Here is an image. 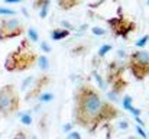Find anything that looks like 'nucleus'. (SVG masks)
<instances>
[{
    "mask_svg": "<svg viewBox=\"0 0 149 139\" xmlns=\"http://www.w3.org/2000/svg\"><path fill=\"white\" fill-rule=\"evenodd\" d=\"M122 116V112L90 83L77 87L74 93L72 123L90 133H96L100 126L107 125Z\"/></svg>",
    "mask_w": 149,
    "mask_h": 139,
    "instance_id": "obj_1",
    "label": "nucleus"
},
{
    "mask_svg": "<svg viewBox=\"0 0 149 139\" xmlns=\"http://www.w3.org/2000/svg\"><path fill=\"white\" fill-rule=\"evenodd\" d=\"M39 54L32 48V42L29 38H22L19 45L6 55L4 70L7 73H23L32 70L38 64Z\"/></svg>",
    "mask_w": 149,
    "mask_h": 139,
    "instance_id": "obj_2",
    "label": "nucleus"
},
{
    "mask_svg": "<svg viewBox=\"0 0 149 139\" xmlns=\"http://www.w3.org/2000/svg\"><path fill=\"white\" fill-rule=\"evenodd\" d=\"M22 107V97L16 84L9 83L0 87V116L7 119L19 113Z\"/></svg>",
    "mask_w": 149,
    "mask_h": 139,
    "instance_id": "obj_3",
    "label": "nucleus"
},
{
    "mask_svg": "<svg viewBox=\"0 0 149 139\" xmlns=\"http://www.w3.org/2000/svg\"><path fill=\"white\" fill-rule=\"evenodd\" d=\"M126 68L138 81H143L149 77V51L146 49H135L127 57Z\"/></svg>",
    "mask_w": 149,
    "mask_h": 139,
    "instance_id": "obj_4",
    "label": "nucleus"
},
{
    "mask_svg": "<svg viewBox=\"0 0 149 139\" xmlns=\"http://www.w3.org/2000/svg\"><path fill=\"white\" fill-rule=\"evenodd\" d=\"M26 32V25L15 16H1L0 17V42H6L19 36H23Z\"/></svg>",
    "mask_w": 149,
    "mask_h": 139,
    "instance_id": "obj_5",
    "label": "nucleus"
},
{
    "mask_svg": "<svg viewBox=\"0 0 149 139\" xmlns=\"http://www.w3.org/2000/svg\"><path fill=\"white\" fill-rule=\"evenodd\" d=\"M106 23L110 29V32L116 36V38H123V39H127L130 34H133L136 31V22L127 19L122 10L119 9V13L117 16L114 17H110V19H106Z\"/></svg>",
    "mask_w": 149,
    "mask_h": 139,
    "instance_id": "obj_6",
    "label": "nucleus"
},
{
    "mask_svg": "<svg viewBox=\"0 0 149 139\" xmlns=\"http://www.w3.org/2000/svg\"><path fill=\"white\" fill-rule=\"evenodd\" d=\"M52 81L49 74H41L39 77L35 78V81H32L31 87L28 89V92L25 94V100L29 101V100H35V98H39V96L44 93V90L48 87Z\"/></svg>",
    "mask_w": 149,
    "mask_h": 139,
    "instance_id": "obj_7",
    "label": "nucleus"
},
{
    "mask_svg": "<svg viewBox=\"0 0 149 139\" xmlns=\"http://www.w3.org/2000/svg\"><path fill=\"white\" fill-rule=\"evenodd\" d=\"M125 73H126V65H125L123 62H120V61H117V59L111 61V62L107 65V71H106V81H107V84H110V83L114 81L116 78L125 75Z\"/></svg>",
    "mask_w": 149,
    "mask_h": 139,
    "instance_id": "obj_8",
    "label": "nucleus"
},
{
    "mask_svg": "<svg viewBox=\"0 0 149 139\" xmlns=\"http://www.w3.org/2000/svg\"><path fill=\"white\" fill-rule=\"evenodd\" d=\"M109 86H110V96L113 94V97H117L126 92V89L129 87V81L125 78V75H122V77L116 78L114 81H111Z\"/></svg>",
    "mask_w": 149,
    "mask_h": 139,
    "instance_id": "obj_9",
    "label": "nucleus"
},
{
    "mask_svg": "<svg viewBox=\"0 0 149 139\" xmlns=\"http://www.w3.org/2000/svg\"><path fill=\"white\" fill-rule=\"evenodd\" d=\"M49 6H51V0H33L32 1V7L35 10H38L41 19H45L48 16Z\"/></svg>",
    "mask_w": 149,
    "mask_h": 139,
    "instance_id": "obj_10",
    "label": "nucleus"
},
{
    "mask_svg": "<svg viewBox=\"0 0 149 139\" xmlns=\"http://www.w3.org/2000/svg\"><path fill=\"white\" fill-rule=\"evenodd\" d=\"M70 35H71V29H65V28H55L49 32L52 41H62V39L68 38Z\"/></svg>",
    "mask_w": 149,
    "mask_h": 139,
    "instance_id": "obj_11",
    "label": "nucleus"
},
{
    "mask_svg": "<svg viewBox=\"0 0 149 139\" xmlns=\"http://www.w3.org/2000/svg\"><path fill=\"white\" fill-rule=\"evenodd\" d=\"M83 1H84V0H56V4H58V7H59L61 10L68 12V10H72V9H75L77 6H80Z\"/></svg>",
    "mask_w": 149,
    "mask_h": 139,
    "instance_id": "obj_12",
    "label": "nucleus"
},
{
    "mask_svg": "<svg viewBox=\"0 0 149 139\" xmlns=\"http://www.w3.org/2000/svg\"><path fill=\"white\" fill-rule=\"evenodd\" d=\"M12 139H31V138H29L28 131L20 128V129H16V131H15V133H13Z\"/></svg>",
    "mask_w": 149,
    "mask_h": 139,
    "instance_id": "obj_13",
    "label": "nucleus"
},
{
    "mask_svg": "<svg viewBox=\"0 0 149 139\" xmlns=\"http://www.w3.org/2000/svg\"><path fill=\"white\" fill-rule=\"evenodd\" d=\"M87 51H88V48H87L86 45H77L75 48H72L71 54H72V55H77V57H80V55H84Z\"/></svg>",
    "mask_w": 149,
    "mask_h": 139,
    "instance_id": "obj_14",
    "label": "nucleus"
},
{
    "mask_svg": "<svg viewBox=\"0 0 149 139\" xmlns=\"http://www.w3.org/2000/svg\"><path fill=\"white\" fill-rule=\"evenodd\" d=\"M47 119H48V117H47V115H44V116L41 115V117H39V131H41V132H44V133H47V132H48V125H47V122H45Z\"/></svg>",
    "mask_w": 149,
    "mask_h": 139,
    "instance_id": "obj_15",
    "label": "nucleus"
},
{
    "mask_svg": "<svg viewBox=\"0 0 149 139\" xmlns=\"http://www.w3.org/2000/svg\"><path fill=\"white\" fill-rule=\"evenodd\" d=\"M111 51V45L110 44H106V45H103V46H100V49H99V57L100 58H104L109 52Z\"/></svg>",
    "mask_w": 149,
    "mask_h": 139,
    "instance_id": "obj_16",
    "label": "nucleus"
},
{
    "mask_svg": "<svg viewBox=\"0 0 149 139\" xmlns=\"http://www.w3.org/2000/svg\"><path fill=\"white\" fill-rule=\"evenodd\" d=\"M132 107H133V106H132V97H130V96H127V94H126V96H123V109L129 112Z\"/></svg>",
    "mask_w": 149,
    "mask_h": 139,
    "instance_id": "obj_17",
    "label": "nucleus"
},
{
    "mask_svg": "<svg viewBox=\"0 0 149 139\" xmlns=\"http://www.w3.org/2000/svg\"><path fill=\"white\" fill-rule=\"evenodd\" d=\"M20 122H22L25 126H31V123H32V117H31V115H29V113L22 115V116H20Z\"/></svg>",
    "mask_w": 149,
    "mask_h": 139,
    "instance_id": "obj_18",
    "label": "nucleus"
},
{
    "mask_svg": "<svg viewBox=\"0 0 149 139\" xmlns=\"http://www.w3.org/2000/svg\"><path fill=\"white\" fill-rule=\"evenodd\" d=\"M38 64H39V67H41L42 70H47V68H48V58H47L45 55L39 57V58H38Z\"/></svg>",
    "mask_w": 149,
    "mask_h": 139,
    "instance_id": "obj_19",
    "label": "nucleus"
},
{
    "mask_svg": "<svg viewBox=\"0 0 149 139\" xmlns=\"http://www.w3.org/2000/svg\"><path fill=\"white\" fill-rule=\"evenodd\" d=\"M39 100H41L42 103H48L51 100H54V94H51V93H42V94L39 96Z\"/></svg>",
    "mask_w": 149,
    "mask_h": 139,
    "instance_id": "obj_20",
    "label": "nucleus"
},
{
    "mask_svg": "<svg viewBox=\"0 0 149 139\" xmlns=\"http://www.w3.org/2000/svg\"><path fill=\"white\" fill-rule=\"evenodd\" d=\"M15 13H16V10H13V9L0 7V15H3V16H10V15H15Z\"/></svg>",
    "mask_w": 149,
    "mask_h": 139,
    "instance_id": "obj_21",
    "label": "nucleus"
},
{
    "mask_svg": "<svg viewBox=\"0 0 149 139\" xmlns=\"http://www.w3.org/2000/svg\"><path fill=\"white\" fill-rule=\"evenodd\" d=\"M29 39H31V42H36L39 38H38V32L33 29V28H31L29 29Z\"/></svg>",
    "mask_w": 149,
    "mask_h": 139,
    "instance_id": "obj_22",
    "label": "nucleus"
},
{
    "mask_svg": "<svg viewBox=\"0 0 149 139\" xmlns=\"http://www.w3.org/2000/svg\"><path fill=\"white\" fill-rule=\"evenodd\" d=\"M149 41V35H145V36H142L138 42H136V46H139V48H142V46L146 45V42Z\"/></svg>",
    "mask_w": 149,
    "mask_h": 139,
    "instance_id": "obj_23",
    "label": "nucleus"
},
{
    "mask_svg": "<svg viewBox=\"0 0 149 139\" xmlns=\"http://www.w3.org/2000/svg\"><path fill=\"white\" fill-rule=\"evenodd\" d=\"M91 31H93V34H94V35H97V36L104 35V29H101V28H99V26H94Z\"/></svg>",
    "mask_w": 149,
    "mask_h": 139,
    "instance_id": "obj_24",
    "label": "nucleus"
},
{
    "mask_svg": "<svg viewBox=\"0 0 149 139\" xmlns=\"http://www.w3.org/2000/svg\"><path fill=\"white\" fill-rule=\"evenodd\" d=\"M67 139H81V136H80V133H78V132H71V133L68 135V138Z\"/></svg>",
    "mask_w": 149,
    "mask_h": 139,
    "instance_id": "obj_25",
    "label": "nucleus"
},
{
    "mask_svg": "<svg viewBox=\"0 0 149 139\" xmlns=\"http://www.w3.org/2000/svg\"><path fill=\"white\" fill-rule=\"evenodd\" d=\"M135 128H136V131H138V133H139V135L142 136V139H146V133L143 132V129H142L141 126H135Z\"/></svg>",
    "mask_w": 149,
    "mask_h": 139,
    "instance_id": "obj_26",
    "label": "nucleus"
},
{
    "mask_svg": "<svg viewBox=\"0 0 149 139\" xmlns=\"http://www.w3.org/2000/svg\"><path fill=\"white\" fill-rule=\"evenodd\" d=\"M19 1H22V0H4V3H6V4H12V3H19Z\"/></svg>",
    "mask_w": 149,
    "mask_h": 139,
    "instance_id": "obj_27",
    "label": "nucleus"
},
{
    "mask_svg": "<svg viewBox=\"0 0 149 139\" xmlns=\"http://www.w3.org/2000/svg\"><path fill=\"white\" fill-rule=\"evenodd\" d=\"M42 46H44V49H45L47 52H49V51H51L49 46H48V44H47V42H42Z\"/></svg>",
    "mask_w": 149,
    "mask_h": 139,
    "instance_id": "obj_28",
    "label": "nucleus"
},
{
    "mask_svg": "<svg viewBox=\"0 0 149 139\" xmlns=\"http://www.w3.org/2000/svg\"><path fill=\"white\" fill-rule=\"evenodd\" d=\"M71 131V125H65L64 126V132H70Z\"/></svg>",
    "mask_w": 149,
    "mask_h": 139,
    "instance_id": "obj_29",
    "label": "nucleus"
},
{
    "mask_svg": "<svg viewBox=\"0 0 149 139\" xmlns=\"http://www.w3.org/2000/svg\"><path fill=\"white\" fill-rule=\"evenodd\" d=\"M129 139H142V138H136V136H130Z\"/></svg>",
    "mask_w": 149,
    "mask_h": 139,
    "instance_id": "obj_30",
    "label": "nucleus"
},
{
    "mask_svg": "<svg viewBox=\"0 0 149 139\" xmlns=\"http://www.w3.org/2000/svg\"><path fill=\"white\" fill-rule=\"evenodd\" d=\"M148 6H149V0H148Z\"/></svg>",
    "mask_w": 149,
    "mask_h": 139,
    "instance_id": "obj_31",
    "label": "nucleus"
},
{
    "mask_svg": "<svg viewBox=\"0 0 149 139\" xmlns=\"http://www.w3.org/2000/svg\"><path fill=\"white\" fill-rule=\"evenodd\" d=\"M148 136H149V135H148Z\"/></svg>",
    "mask_w": 149,
    "mask_h": 139,
    "instance_id": "obj_32",
    "label": "nucleus"
}]
</instances>
